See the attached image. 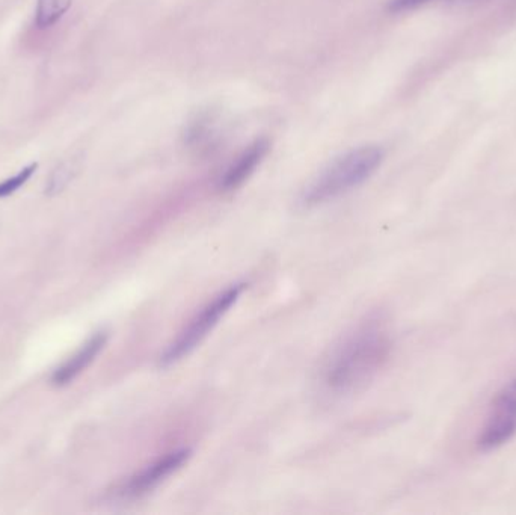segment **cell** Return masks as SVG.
<instances>
[{
    "label": "cell",
    "instance_id": "obj_2",
    "mask_svg": "<svg viewBox=\"0 0 516 515\" xmlns=\"http://www.w3.org/2000/svg\"><path fill=\"white\" fill-rule=\"evenodd\" d=\"M384 150L367 145L340 156L320 171L304 189L301 203L305 207L320 206L363 185L378 170Z\"/></svg>",
    "mask_w": 516,
    "mask_h": 515
},
{
    "label": "cell",
    "instance_id": "obj_6",
    "mask_svg": "<svg viewBox=\"0 0 516 515\" xmlns=\"http://www.w3.org/2000/svg\"><path fill=\"white\" fill-rule=\"evenodd\" d=\"M268 150V139H258L254 144L249 145L248 149L225 171L224 176L219 180V189L230 192L240 188L252 176L255 168L262 164L263 159L268 155Z\"/></svg>",
    "mask_w": 516,
    "mask_h": 515
},
{
    "label": "cell",
    "instance_id": "obj_1",
    "mask_svg": "<svg viewBox=\"0 0 516 515\" xmlns=\"http://www.w3.org/2000/svg\"><path fill=\"white\" fill-rule=\"evenodd\" d=\"M391 354L387 328L372 321L358 328L335 348L326 361L323 381L335 395H348L366 387Z\"/></svg>",
    "mask_w": 516,
    "mask_h": 515
},
{
    "label": "cell",
    "instance_id": "obj_4",
    "mask_svg": "<svg viewBox=\"0 0 516 515\" xmlns=\"http://www.w3.org/2000/svg\"><path fill=\"white\" fill-rule=\"evenodd\" d=\"M516 434V380L510 381L495 396L488 422L483 426L477 448L494 451L506 445Z\"/></svg>",
    "mask_w": 516,
    "mask_h": 515
},
{
    "label": "cell",
    "instance_id": "obj_3",
    "mask_svg": "<svg viewBox=\"0 0 516 515\" xmlns=\"http://www.w3.org/2000/svg\"><path fill=\"white\" fill-rule=\"evenodd\" d=\"M245 286V283L231 284L230 287L218 293L210 303H207L180 331L179 336L172 340L166 346L165 351L160 354V366H171V364L188 357L209 336L210 331L219 324V321L227 315L228 310L237 303Z\"/></svg>",
    "mask_w": 516,
    "mask_h": 515
},
{
    "label": "cell",
    "instance_id": "obj_10",
    "mask_svg": "<svg viewBox=\"0 0 516 515\" xmlns=\"http://www.w3.org/2000/svg\"><path fill=\"white\" fill-rule=\"evenodd\" d=\"M37 168V164L28 165V167L19 171L16 176L10 177V179L4 180V182L0 183V198L8 197V195L19 191V189L22 188L29 179H31L32 174L37 171Z\"/></svg>",
    "mask_w": 516,
    "mask_h": 515
},
{
    "label": "cell",
    "instance_id": "obj_5",
    "mask_svg": "<svg viewBox=\"0 0 516 515\" xmlns=\"http://www.w3.org/2000/svg\"><path fill=\"white\" fill-rule=\"evenodd\" d=\"M191 454V449L182 448L156 458L153 463L139 470L124 484V487L121 488V496L127 497V499L145 496L154 488L159 487L169 476L174 475L177 470L182 469Z\"/></svg>",
    "mask_w": 516,
    "mask_h": 515
},
{
    "label": "cell",
    "instance_id": "obj_8",
    "mask_svg": "<svg viewBox=\"0 0 516 515\" xmlns=\"http://www.w3.org/2000/svg\"><path fill=\"white\" fill-rule=\"evenodd\" d=\"M73 0H37L35 10V25L40 29L55 26L70 10Z\"/></svg>",
    "mask_w": 516,
    "mask_h": 515
},
{
    "label": "cell",
    "instance_id": "obj_9",
    "mask_svg": "<svg viewBox=\"0 0 516 515\" xmlns=\"http://www.w3.org/2000/svg\"><path fill=\"white\" fill-rule=\"evenodd\" d=\"M74 174H76V164H74V161L62 162L50 174V179L46 186L47 194L56 195L64 191L65 186L71 182Z\"/></svg>",
    "mask_w": 516,
    "mask_h": 515
},
{
    "label": "cell",
    "instance_id": "obj_11",
    "mask_svg": "<svg viewBox=\"0 0 516 515\" xmlns=\"http://www.w3.org/2000/svg\"><path fill=\"white\" fill-rule=\"evenodd\" d=\"M429 0H393L390 4L391 11H406L412 10V8L420 7V5L426 4Z\"/></svg>",
    "mask_w": 516,
    "mask_h": 515
},
{
    "label": "cell",
    "instance_id": "obj_7",
    "mask_svg": "<svg viewBox=\"0 0 516 515\" xmlns=\"http://www.w3.org/2000/svg\"><path fill=\"white\" fill-rule=\"evenodd\" d=\"M106 342H108V333L106 331H100V333L94 334L91 339L86 340L85 345L55 372L53 383L56 386L70 384L74 378L79 377L86 367L96 360L97 355L105 348Z\"/></svg>",
    "mask_w": 516,
    "mask_h": 515
}]
</instances>
